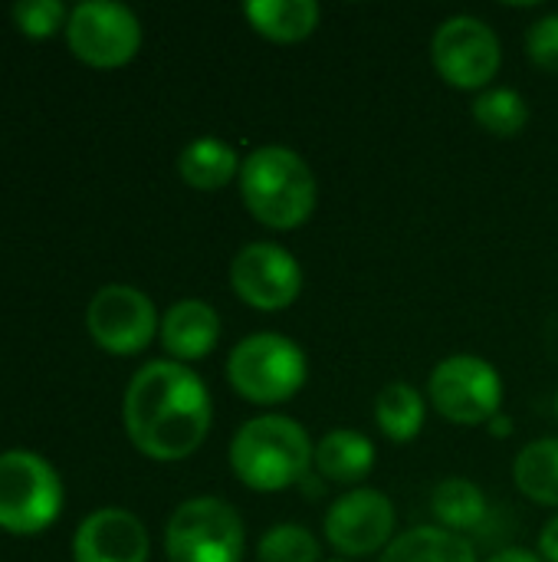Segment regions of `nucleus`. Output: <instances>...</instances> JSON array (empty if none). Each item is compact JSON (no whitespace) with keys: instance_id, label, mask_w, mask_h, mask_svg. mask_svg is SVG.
Segmentation results:
<instances>
[{"instance_id":"nucleus-1","label":"nucleus","mask_w":558,"mask_h":562,"mask_svg":"<svg viewBox=\"0 0 558 562\" xmlns=\"http://www.w3.org/2000/svg\"><path fill=\"white\" fill-rule=\"evenodd\" d=\"M122 418L132 445L145 458L184 461L207 441L214 405L194 369L158 359L128 382Z\"/></svg>"},{"instance_id":"nucleus-2","label":"nucleus","mask_w":558,"mask_h":562,"mask_svg":"<svg viewBox=\"0 0 558 562\" xmlns=\"http://www.w3.org/2000/svg\"><path fill=\"white\" fill-rule=\"evenodd\" d=\"M240 198L250 217L270 231L303 227L319 204V181L306 158L286 145H260L240 165Z\"/></svg>"},{"instance_id":"nucleus-3","label":"nucleus","mask_w":558,"mask_h":562,"mask_svg":"<svg viewBox=\"0 0 558 562\" xmlns=\"http://www.w3.org/2000/svg\"><path fill=\"white\" fill-rule=\"evenodd\" d=\"M316 464L309 431L286 415H260L240 425L230 441L234 477L257 494H280L299 484Z\"/></svg>"},{"instance_id":"nucleus-4","label":"nucleus","mask_w":558,"mask_h":562,"mask_svg":"<svg viewBox=\"0 0 558 562\" xmlns=\"http://www.w3.org/2000/svg\"><path fill=\"white\" fill-rule=\"evenodd\" d=\"M309 362L299 342L283 333H253L227 356V382L250 405H283L306 385Z\"/></svg>"},{"instance_id":"nucleus-5","label":"nucleus","mask_w":558,"mask_h":562,"mask_svg":"<svg viewBox=\"0 0 558 562\" xmlns=\"http://www.w3.org/2000/svg\"><path fill=\"white\" fill-rule=\"evenodd\" d=\"M243 520L220 497L184 501L164 530L168 562H243Z\"/></svg>"},{"instance_id":"nucleus-6","label":"nucleus","mask_w":558,"mask_h":562,"mask_svg":"<svg viewBox=\"0 0 558 562\" xmlns=\"http://www.w3.org/2000/svg\"><path fill=\"white\" fill-rule=\"evenodd\" d=\"M503 379L493 362L480 356H447L428 379V398L434 412L460 428L490 425L503 408Z\"/></svg>"},{"instance_id":"nucleus-7","label":"nucleus","mask_w":558,"mask_h":562,"mask_svg":"<svg viewBox=\"0 0 558 562\" xmlns=\"http://www.w3.org/2000/svg\"><path fill=\"white\" fill-rule=\"evenodd\" d=\"M62 510V484L56 471L30 451L0 454V530L39 533Z\"/></svg>"},{"instance_id":"nucleus-8","label":"nucleus","mask_w":558,"mask_h":562,"mask_svg":"<svg viewBox=\"0 0 558 562\" xmlns=\"http://www.w3.org/2000/svg\"><path fill=\"white\" fill-rule=\"evenodd\" d=\"M431 63L447 86L464 92H483L503 66V46L487 20L457 13L434 30Z\"/></svg>"},{"instance_id":"nucleus-9","label":"nucleus","mask_w":558,"mask_h":562,"mask_svg":"<svg viewBox=\"0 0 558 562\" xmlns=\"http://www.w3.org/2000/svg\"><path fill=\"white\" fill-rule=\"evenodd\" d=\"M69 49L95 69H118L135 59L141 46V23L125 3L86 0L66 20Z\"/></svg>"},{"instance_id":"nucleus-10","label":"nucleus","mask_w":558,"mask_h":562,"mask_svg":"<svg viewBox=\"0 0 558 562\" xmlns=\"http://www.w3.org/2000/svg\"><path fill=\"white\" fill-rule=\"evenodd\" d=\"M395 524H398V514L385 491L352 487L329 507L322 533L342 560H365L391 547Z\"/></svg>"},{"instance_id":"nucleus-11","label":"nucleus","mask_w":558,"mask_h":562,"mask_svg":"<svg viewBox=\"0 0 558 562\" xmlns=\"http://www.w3.org/2000/svg\"><path fill=\"white\" fill-rule=\"evenodd\" d=\"M230 290L250 310L283 313L303 293V267L286 247L253 240L240 247L230 263Z\"/></svg>"},{"instance_id":"nucleus-12","label":"nucleus","mask_w":558,"mask_h":562,"mask_svg":"<svg viewBox=\"0 0 558 562\" xmlns=\"http://www.w3.org/2000/svg\"><path fill=\"white\" fill-rule=\"evenodd\" d=\"M86 329L99 349L112 356H138L151 346L155 333H161V323L155 303L141 290L109 283L89 300Z\"/></svg>"},{"instance_id":"nucleus-13","label":"nucleus","mask_w":558,"mask_h":562,"mask_svg":"<svg viewBox=\"0 0 558 562\" xmlns=\"http://www.w3.org/2000/svg\"><path fill=\"white\" fill-rule=\"evenodd\" d=\"M148 530L128 510L89 514L72 540L76 562H148Z\"/></svg>"},{"instance_id":"nucleus-14","label":"nucleus","mask_w":558,"mask_h":562,"mask_svg":"<svg viewBox=\"0 0 558 562\" xmlns=\"http://www.w3.org/2000/svg\"><path fill=\"white\" fill-rule=\"evenodd\" d=\"M220 339V316L204 300H181L161 316V346L164 352L187 366L207 359Z\"/></svg>"},{"instance_id":"nucleus-15","label":"nucleus","mask_w":558,"mask_h":562,"mask_svg":"<svg viewBox=\"0 0 558 562\" xmlns=\"http://www.w3.org/2000/svg\"><path fill=\"white\" fill-rule=\"evenodd\" d=\"M375 461H378V454H375V445L368 435H362L355 428H335L316 445L312 468L332 484L358 487L372 474Z\"/></svg>"},{"instance_id":"nucleus-16","label":"nucleus","mask_w":558,"mask_h":562,"mask_svg":"<svg viewBox=\"0 0 558 562\" xmlns=\"http://www.w3.org/2000/svg\"><path fill=\"white\" fill-rule=\"evenodd\" d=\"M243 16L270 43H303L319 30L322 10L316 0H250Z\"/></svg>"},{"instance_id":"nucleus-17","label":"nucleus","mask_w":558,"mask_h":562,"mask_svg":"<svg viewBox=\"0 0 558 562\" xmlns=\"http://www.w3.org/2000/svg\"><path fill=\"white\" fill-rule=\"evenodd\" d=\"M240 165L243 161L234 151V145H227L224 138H214V135L194 138L178 155V171H181L184 184L194 188V191H220V188H227L230 181L240 178Z\"/></svg>"},{"instance_id":"nucleus-18","label":"nucleus","mask_w":558,"mask_h":562,"mask_svg":"<svg viewBox=\"0 0 558 562\" xmlns=\"http://www.w3.org/2000/svg\"><path fill=\"white\" fill-rule=\"evenodd\" d=\"M378 562H477V550L464 533L444 527H411L391 540Z\"/></svg>"},{"instance_id":"nucleus-19","label":"nucleus","mask_w":558,"mask_h":562,"mask_svg":"<svg viewBox=\"0 0 558 562\" xmlns=\"http://www.w3.org/2000/svg\"><path fill=\"white\" fill-rule=\"evenodd\" d=\"M428 422L424 395L408 382H388L375 398V425L395 445H411Z\"/></svg>"},{"instance_id":"nucleus-20","label":"nucleus","mask_w":558,"mask_h":562,"mask_svg":"<svg viewBox=\"0 0 558 562\" xmlns=\"http://www.w3.org/2000/svg\"><path fill=\"white\" fill-rule=\"evenodd\" d=\"M513 481L533 504L558 510V438H539L526 445L513 461Z\"/></svg>"},{"instance_id":"nucleus-21","label":"nucleus","mask_w":558,"mask_h":562,"mask_svg":"<svg viewBox=\"0 0 558 562\" xmlns=\"http://www.w3.org/2000/svg\"><path fill=\"white\" fill-rule=\"evenodd\" d=\"M431 510L437 524L451 533L477 530L487 520V494L467 477H447L431 494Z\"/></svg>"},{"instance_id":"nucleus-22","label":"nucleus","mask_w":558,"mask_h":562,"mask_svg":"<svg viewBox=\"0 0 558 562\" xmlns=\"http://www.w3.org/2000/svg\"><path fill=\"white\" fill-rule=\"evenodd\" d=\"M470 115L490 135L513 138L529 122V102L516 89H510V86H490V89L477 92V99L470 105Z\"/></svg>"},{"instance_id":"nucleus-23","label":"nucleus","mask_w":558,"mask_h":562,"mask_svg":"<svg viewBox=\"0 0 558 562\" xmlns=\"http://www.w3.org/2000/svg\"><path fill=\"white\" fill-rule=\"evenodd\" d=\"M319 537L303 524H276L257 543L260 562H319Z\"/></svg>"},{"instance_id":"nucleus-24","label":"nucleus","mask_w":558,"mask_h":562,"mask_svg":"<svg viewBox=\"0 0 558 562\" xmlns=\"http://www.w3.org/2000/svg\"><path fill=\"white\" fill-rule=\"evenodd\" d=\"M10 16L16 30H23L33 40H43L66 23V7L59 0H20L10 7Z\"/></svg>"},{"instance_id":"nucleus-25","label":"nucleus","mask_w":558,"mask_h":562,"mask_svg":"<svg viewBox=\"0 0 558 562\" xmlns=\"http://www.w3.org/2000/svg\"><path fill=\"white\" fill-rule=\"evenodd\" d=\"M526 53L529 59L546 69L558 72V13H549L543 20H536L526 33Z\"/></svg>"},{"instance_id":"nucleus-26","label":"nucleus","mask_w":558,"mask_h":562,"mask_svg":"<svg viewBox=\"0 0 558 562\" xmlns=\"http://www.w3.org/2000/svg\"><path fill=\"white\" fill-rule=\"evenodd\" d=\"M539 560L558 562V514L543 527V533H539Z\"/></svg>"},{"instance_id":"nucleus-27","label":"nucleus","mask_w":558,"mask_h":562,"mask_svg":"<svg viewBox=\"0 0 558 562\" xmlns=\"http://www.w3.org/2000/svg\"><path fill=\"white\" fill-rule=\"evenodd\" d=\"M487 562H543L536 553H529V550H520V547H510V550H500V553H493Z\"/></svg>"},{"instance_id":"nucleus-28","label":"nucleus","mask_w":558,"mask_h":562,"mask_svg":"<svg viewBox=\"0 0 558 562\" xmlns=\"http://www.w3.org/2000/svg\"><path fill=\"white\" fill-rule=\"evenodd\" d=\"M556 418H558V392H556Z\"/></svg>"},{"instance_id":"nucleus-29","label":"nucleus","mask_w":558,"mask_h":562,"mask_svg":"<svg viewBox=\"0 0 558 562\" xmlns=\"http://www.w3.org/2000/svg\"><path fill=\"white\" fill-rule=\"evenodd\" d=\"M329 562H352V560H329Z\"/></svg>"}]
</instances>
